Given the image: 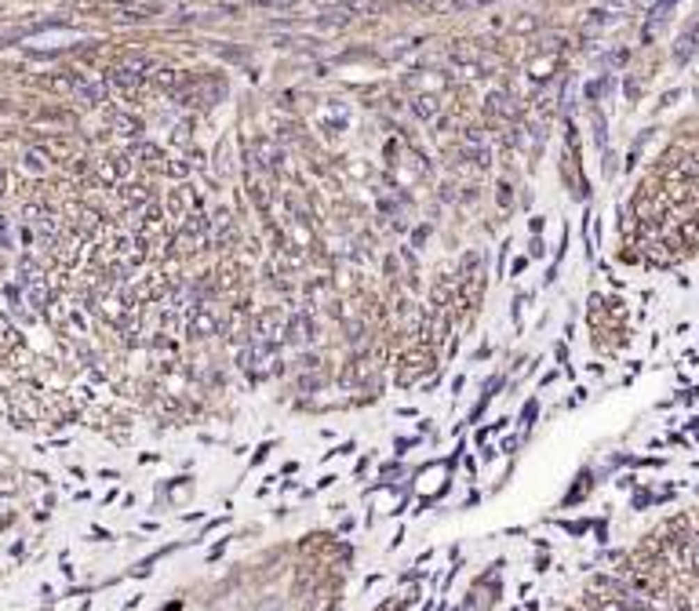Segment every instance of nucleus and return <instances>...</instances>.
I'll list each match as a JSON object with an SVG mask.
<instances>
[{
  "mask_svg": "<svg viewBox=\"0 0 699 611\" xmlns=\"http://www.w3.org/2000/svg\"><path fill=\"white\" fill-rule=\"evenodd\" d=\"M324 4H336V8H343L346 15H364V11H375L383 0H324Z\"/></svg>",
  "mask_w": 699,
  "mask_h": 611,
  "instance_id": "nucleus-1",
  "label": "nucleus"
},
{
  "mask_svg": "<svg viewBox=\"0 0 699 611\" xmlns=\"http://www.w3.org/2000/svg\"><path fill=\"white\" fill-rule=\"evenodd\" d=\"M77 91H81L88 102H102L106 99V84H102V80H99V84H84V80H77Z\"/></svg>",
  "mask_w": 699,
  "mask_h": 611,
  "instance_id": "nucleus-3",
  "label": "nucleus"
},
{
  "mask_svg": "<svg viewBox=\"0 0 699 611\" xmlns=\"http://www.w3.org/2000/svg\"><path fill=\"white\" fill-rule=\"evenodd\" d=\"M219 328V320L212 317V310L208 306H197V313H194V335H212Z\"/></svg>",
  "mask_w": 699,
  "mask_h": 611,
  "instance_id": "nucleus-2",
  "label": "nucleus"
},
{
  "mask_svg": "<svg viewBox=\"0 0 699 611\" xmlns=\"http://www.w3.org/2000/svg\"><path fill=\"white\" fill-rule=\"evenodd\" d=\"M256 153L262 157V160H259L262 168H269V164H274V160H277V150L269 146V142H256Z\"/></svg>",
  "mask_w": 699,
  "mask_h": 611,
  "instance_id": "nucleus-4",
  "label": "nucleus"
},
{
  "mask_svg": "<svg viewBox=\"0 0 699 611\" xmlns=\"http://www.w3.org/2000/svg\"><path fill=\"white\" fill-rule=\"evenodd\" d=\"M256 4H266V8H292L295 0H256Z\"/></svg>",
  "mask_w": 699,
  "mask_h": 611,
  "instance_id": "nucleus-5",
  "label": "nucleus"
}]
</instances>
